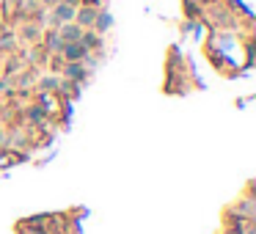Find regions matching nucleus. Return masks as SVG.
Instances as JSON below:
<instances>
[{
  "label": "nucleus",
  "mask_w": 256,
  "mask_h": 234,
  "mask_svg": "<svg viewBox=\"0 0 256 234\" xmlns=\"http://www.w3.org/2000/svg\"><path fill=\"white\" fill-rule=\"evenodd\" d=\"M75 11H78V8L69 6V3H58V6L53 8V22L58 25V28L64 22H75Z\"/></svg>",
  "instance_id": "obj_1"
},
{
  "label": "nucleus",
  "mask_w": 256,
  "mask_h": 234,
  "mask_svg": "<svg viewBox=\"0 0 256 234\" xmlns=\"http://www.w3.org/2000/svg\"><path fill=\"white\" fill-rule=\"evenodd\" d=\"M61 53H64V58H66V61H85V58L91 55L88 50H85L83 44H80V42H66Z\"/></svg>",
  "instance_id": "obj_2"
},
{
  "label": "nucleus",
  "mask_w": 256,
  "mask_h": 234,
  "mask_svg": "<svg viewBox=\"0 0 256 234\" xmlns=\"http://www.w3.org/2000/svg\"><path fill=\"white\" fill-rule=\"evenodd\" d=\"M64 42H80V36H83V28L75 22H64L61 25V33H58Z\"/></svg>",
  "instance_id": "obj_3"
},
{
  "label": "nucleus",
  "mask_w": 256,
  "mask_h": 234,
  "mask_svg": "<svg viewBox=\"0 0 256 234\" xmlns=\"http://www.w3.org/2000/svg\"><path fill=\"white\" fill-rule=\"evenodd\" d=\"M94 19H96V8H80V11H75V25H80V28H94Z\"/></svg>",
  "instance_id": "obj_4"
},
{
  "label": "nucleus",
  "mask_w": 256,
  "mask_h": 234,
  "mask_svg": "<svg viewBox=\"0 0 256 234\" xmlns=\"http://www.w3.org/2000/svg\"><path fill=\"white\" fill-rule=\"evenodd\" d=\"M66 78H72V80H83V78H85V66H83V61H69V66H66Z\"/></svg>",
  "instance_id": "obj_5"
},
{
  "label": "nucleus",
  "mask_w": 256,
  "mask_h": 234,
  "mask_svg": "<svg viewBox=\"0 0 256 234\" xmlns=\"http://www.w3.org/2000/svg\"><path fill=\"white\" fill-rule=\"evenodd\" d=\"M110 25H113V17H110V14H107V11H96V19H94L96 30H107Z\"/></svg>",
  "instance_id": "obj_6"
},
{
  "label": "nucleus",
  "mask_w": 256,
  "mask_h": 234,
  "mask_svg": "<svg viewBox=\"0 0 256 234\" xmlns=\"http://www.w3.org/2000/svg\"><path fill=\"white\" fill-rule=\"evenodd\" d=\"M64 44H66V42H64V39L58 36V33H55V30H53V33H50V36H47V47L53 50V53H55V50H58V53H61V50H64Z\"/></svg>",
  "instance_id": "obj_7"
},
{
  "label": "nucleus",
  "mask_w": 256,
  "mask_h": 234,
  "mask_svg": "<svg viewBox=\"0 0 256 234\" xmlns=\"http://www.w3.org/2000/svg\"><path fill=\"white\" fill-rule=\"evenodd\" d=\"M44 88H55V85H58V80H53V78H47V80H44Z\"/></svg>",
  "instance_id": "obj_8"
},
{
  "label": "nucleus",
  "mask_w": 256,
  "mask_h": 234,
  "mask_svg": "<svg viewBox=\"0 0 256 234\" xmlns=\"http://www.w3.org/2000/svg\"><path fill=\"white\" fill-rule=\"evenodd\" d=\"M61 3H69V6H75V0H61Z\"/></svg>",
  "instance_id": "obj_9"
},
{
  "label": "nucleus",
  "mask_w": 256,
  "mask_h": 234,
  "mask_svg": "<svg viewBox=\"0 0 256 234\" xmlns=\"http://www.w3.org/2000/svg\"><path fill=\"white\" fill-rule=\"evenodd\" d=\"M245 234H254V229H248V232H245Z\"/></svg>",
  "instance_id": "obj_10"
}]
</instances>
